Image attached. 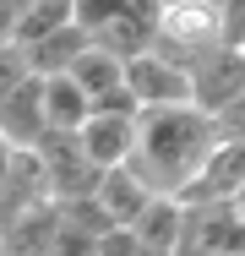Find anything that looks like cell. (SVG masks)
Wrapping results in <instances>:
<instances>
[{"instance_id":"obj_1","label":"cell","mask_w":245,"mask_h":256,"mask_svg":"<svg viewBox=\"0 0 245 256\" xmlns=\"http://www.w3.org/2000/svg\"><path fill=\"white\" fill-rule=\"evenodd\" d=\"M218 120L202 114L196 104H174V109H142L136 114V153L131 169L147 180L152 196H180L196 180L202 158L218 148Z\"/></svg>"},{"instance_id":"obj_2","label":"cell","mask_w":245,"mask_h":256,"mask_svg":"<svg viewBox=\"0 0 245 256\" xmlns=\"http://www.w3.org/2000/svg\"><path fill=\"white\" fill-rule=\"evenodd\" d=\"M218 44H224V0H164L158 28H152V54L191 71Z\"/></svg>"},{"instance_id":"obj_3","label":"cell","mask_w":245,"mask_h":256,"mask_svg":"<svg viewBox=\"0 0 245 256\" xmlns=\"http://www.w3.org/2000/svg\"><path fill=\"white\" fill-rule=\"evenodd\" d=\"M33 153L44 158V169H49V191H54V202H71V196H98L104 169L88 158L82 131H44Z\"/></svg>"},{"instance_id":"obj_4","label":"cell","mask_w":245,"mask_h":256,"mask_svg":"<svg viewBox=\"0 0 245 256\" xmlns=\"http://www.w3.org/2000/svg\"><path fill=\"white\" fill-rule=\"evenodd\" d=\"M174 256H245V218L234 212V202L186 207V234Z\"/></svg>"},{"instance_id":"obj_5","label":"cell","mask_w":245,"mask_h":256,"mask_svg":"<svg viewBox=\"0 0 245 256\" xmlns=\"http://www.w3.org/2000/svg\"><path fill=\"white\" fill-rule=\"evenodd\" d=\"M240 93H245V50L218 44V50H207V54L191 66V104L202 109V114L218 120Z\"/></svg>"},{"instance_id":"obj_6","label":"cell","mask_w":245,"mask_h":256,"mask_svg":"<svg viewBox=\"0 0 245 256\" xmlns=\"http://www.w3.org/2000/svg\"><path fill=\"white\" fill-rule=\"evenodd\" d=\"M245 191V142L240 136H218V148L202 158L196 180L180 191L186 207H207V202H234Z\"/></svg>"},{"instance_id":"obj_7","label":"cell","mask_w":245,"mask_h":256,"mask_svg":"<svg viewBox=\"0 0 245 256\" xmlns=\"http://www.w3.org/2000/svg\"><path fill=\"white\" fill-rule=\"evenodd\" d=\"M126 88L142 109H174V104H191V71L169 66L164 54H136L126 60Z\"/></svg>"},{"instance_id":"obj_8","label":"cell","mask_w":245,"mask_h":256,"mask_svg":"<svg viewBox=\"0 0 245 256\" xmlns=\"http://www.w3.org/2000/svg\"><path fill=\"white\" fill-rule=\"evenodd\" d=\"M44 202H54L44 158L33 153V148H16V153H11V180H6V196H0V229H11L22 212H33V207H44Z\"/></svg>"},{"instance_id":"obj_9","label":"cell","mask_w":245,"mask_h":256,"mask_svg":"<svg viewBox=\"0 0 245 256\" xmlns=\"http://www.w3.org/2000/svg\"><path fill=\"white\" fill-rule=\"evenodd\" d=\"M44 131H49V120H44V76H28V82H16L11 98H0V136L11 148H38Z\"/></svg>"},{"instance_id":"obj_10","label":"cell","mask_w":245,"mask_h":256,"mask_svg":"<svg viewBox=\"0 0 245 256\" xmlns=\"http://www.w3.org/2000/svg\"><path fill=\"white\" fill-rule=\"evenodd\" d=\"M82 148L98 169H120L136 153V114H93L82 126Z\"/></svg>"},{"instance_id":"obj_11","label":"cell","mask_w":245,"mask_h":256,"mask_svg":"<svg viewBox=\"0 0 245 256\" xmlns=\"http://www.w3.org/2000/svg\"><path fill=\"white\" fill-rule=\"evenodd\" d=\"M88 50H93V38H88L76 22H66V28H54L49 38L28 44L22 54H28V71H33V76H66V71H71Z\"/></svg>"},{"instance_id":"obj_12","label":"cell","mask_w":245,"mask_h":256,"mask_svg":"<svg viewBox=\"0 0 245 256\" xmlns=\"http://www.w3.org/2000/svg\"><path fill=\"white\" fill-rule=\"evenodd\" d=\"M98 202L109 207V218H114L120 229H131V224L142 218V207L152 202V191H147V180L131 169V164H120V169H104V180H98Z\"/></svg>"},{"instance_id":"obj_13","label":"cell","mask_w":245,"mask_h":256,"mask_svg":"<svg viewBox=\"0 0 245 256\" xmlns=\"http://www.w3.org/2000/svg\"><path fill=\"white\" fill-rule=\"evenodd\" d=\"M131 229H136V240H142L147 251L174 256L180 234H186V202H180V196H152V202L142 207V218H136Z\"/></svg>"},{"instance_id":"obj_14","label":"cell","mask_w":245,"mask_h":256,"mask_svg":"<svg viewBox=\"0 0 245 256\" xmlns=\"http://www.w3.org/2000/svg\"><path fill=\"white\" fill-rule=\"evenodd\" d=\"M0 234H6V251L11 256H49L54 251V234H60V202H44V207H33V212H22Z\"/></svg>"},{"instance_id":"obj_15","label":"cell","mask_w":245,"mask_h":256,"mask_svg":"<svg viewBox=\"0 0 245 256\" xmlns=\"http://www.w3.org/2000/svg\"><path fill=\"white\" fill-rule=\"evenodd\" d=\"M44 120L49 131H82L93 120V104L71 76H44Z\"/></svg>"},{"instance_id":"obj_16","label":"cell","mask_w":245,"mask_h":256,"mask_svg":"<svg viewBox=\"0 0 245 256\" xmlns=\"http://www.w3.org/2000/svg\"><path fill=\"white\" fill-rule=\"evenodd\" d=\"M66 76H71V82L88 93V104H93V98L114 93V88L126 82V66H120L114 54H104V50H88L82 60H76V66H71V71H66Z\"/></svg>"},{"instance_id":"obj_17","label":"cell","mask_w":245,"mask_h":256,"mask_svg":"<svg viewBox=\"0 0 245 256\" xmlns=\"http://www.w3.org/2000/svg\"><path fill=\"white\" fill-rule=\"evenodd\" d=\"M60 218H66L71 229H82V234H98V240H104L109 229H120L98 196H71V202H60Z\"/></svg>"},{"instance_id":"obj_18","label":"cell","mask_w":245,"mask_h":256,"mask_svg":"<svg viewBox=\"0 0 245 256\" xmlns=\"http://www.w3.org/2000/svg\"><path fill=\"white\" fill-rule=\"evenodd\" d=\"M28 76H33V71H28V54L6 38V44H0V98H11L16 82H28Z\"/></svg>"},{"instance_id":"obj_19","label":"cell","mask_w":245,"mask_h":256,"mask_svg":"<svg viewBox=\"0 0 245 256\" xmlns=\"http://www.w3.org/2000/svg\"><path fill=\"white\" fill-rule=\"evenodd\" d=\"M49 256H98V234H82L60 218V234H54V251Z\"/></svg>"},{"instance_id":"obj_20","label":"cell","mask_w":245,"mask_h":256,"mask_svg":"<svg viewBox=\"0 0 245 256\" xmlns=\"http://www.w3.org/2000/svg\"><path fill=\"white\" fill-rule=\"evenodd\" d=\"M147 246L136 240V229H109L104 240H98V256H142Z\"/></svg>"},{"instance_id":"obj_21","label":"cell","mask_w":245,"mask_h":256,"mask_svg":"<svg viewBox=\"0 0 245 256\" xmlns=\"http://www.w3.org/2000/svg\"><path fill=\"white\" fill-rule=\"evenodd\" d=\"M218 131H224V136H240V142H245V93L229 104L224 114H218Z\"/></svg>"},{"instance_id":"obj_22","label":"cell","mask_w":245,"mask_h":256,"mask_svg":"<svg viewBox=\"0 0 245 256\" xmlns=\"http://www.w3.org/2000/svg\"><path fill=\"white\" fill-rule=\"evenodd\" d=\"M11 153H16V148L0 136V196H6V180H11Z\"/></svg>"},{"instance_id":"obj_23","label":"cell","mask_w":245,"mask_h":256,"mask_svg":"<svg viewBox=\"0 0 245 256\" xmlns=\"http://www.w3.org/2000/svg\"><path fill=\"white\" fill-rule=\"evenodd\" d=\"M234 212H240V218H245V191H240V196H234Z\"/></svg>"},{"instance_id":"obj_24","label":"cell","mask_w":245,"mask_h":256,"mask_svg":"<svg viewBox=\"0 0 245 256\" xmlns=\"http://www.w3.org/2000/svg\"><path fill=\"white\" fill-rule=\"evenodd\" d=\"M0 251H6V234H0Z\"/></svg>"},{"instance_id":"obj_25","label":"cell","mask_w":245,"mask_h":256,"mask_svg":"<svg viewBox=\"0 0 245 256\" xmlns=\"http://www.w3.org/2000/svg\"><path fill=\"white\" fill-rule=\"evenodd\" d=\"M0 256H11V251H0Z\"/></svg>"}]
</instances>
